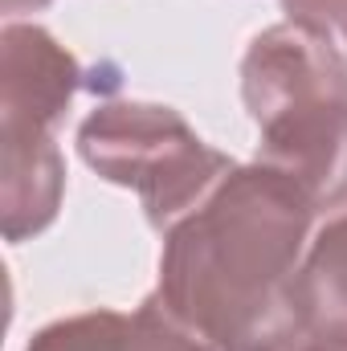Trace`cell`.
Returning <instances> with one entry per match:
<instances>
[{
	"instance_id": "cell-1",
	"label": "cell",
	"mask_w": 347,
	"mask_h": 351,
	"mask_svg": "<svg viewBox=\"0 0 347 351\" xmlns=\"http://www.w3.org/2000/svg\"><path fill=\"white\" fill-rule=\"evenodd\" d=\"M319 200L270 164H237L164 233L156 294L221 351H270L302 327L298 269Z\"/></svg>"
},
{
	"instance_id": "cell-2",
	"label": "cell",
	"mask_w": 347,
	"mask_h": 351,
	"mask_svg": "<svg viewBox=\"0 0 347 351\" xmlns=\"http://www.w3.org/2000/svg\"><path fill=\"white\" fill-rule=\"evenodd\" d=\"M241 102L258 127V164L298 180L319 204L347 192V58L331 33L282 21L241 58Z\"/></svg>"
},
{
	"instance_id": "cell-3",
	"label": "cell",
	"mask_w": 347,
	"mask_h": 351,
	"mask_svg": "<svg viewBox=\"0 0 347 351\" xmlns=\"http://www.w3.org/2000/svg\"><path fill=\"white\" fill-rule=\"evenodd\" d=\"M78 152L106 184L131 188L147 225L160 233L237 168L225 152L208 147L180 110L135 98L98 102L78 127Z\"/></svg>"
},
{
	"instance_id": "cell-4",
	"label": "cell",
	"mask_w": 347,
	"mask_h": 351,
	"mask_svg": "<svg viewBox=\"0 0 347 351\" xmlns=\"http://www.w3.org/2000/svg\"><path fill=\"white\" fill-rule=\"evenodd\" d=\"M82 86L78 58L41 25L8 21L0 33V123L58 131Z\"/></svg>"
},
{
	"instance_id": "cell-5",
	"label": "cell",
	"mask_w": 347,
	"mask_h": 351,
	"mask_svg": "<svg viewBox=\"0 0 347 351\" xmlns=\"http://www.w3.org/2000/svg\"><path fill=\"white\" fill-rule=\"evenodd\" d=\"M25 351H221L180 323L152 290L131 315L98 306L45 323Z\"/></svg>"
},
{
	"instance_id": "cell-6",
	"label": "cell",
	"mask_w": 347,
	"mask_h": 351,
	"mask_svg": "<svg viewBox=\"0 0 347 351\" xmlns=\"http://www.w3.org/2000/svg\"><path fill=\"white\" fill-rule=\"evenodd\" d=\"M0 152H4V180H0V225L4 237L29 241L58 221L66 196V160L58 152L53 131L0 123Z\"/></svg>"
},
{
	"instance_id": "cell-7",
	"label": "cell",
	"mask_w": 347,
	"mask_h": 351,
	"mask_svg": "<svg viewBox=\"0 0 347 351\" xmlns=\"http://www.w3.org/2000/svg\"><path fill=\"white\" fill-rule=\"evenodd\" d=\"M302 327H347V192L319 208L302 269H298Z\"/></svg>"
},
{
	"instance_id": "cell-8",
	"label": "cell",
	"mask_w": 347,
	"mask_h": 351,
	"mask_svg": "<svg viewBox=\"0 0 347 351\" xmlns=\"http://www.w3.org/2000/svg\"><path fill=\"white\" fill-rule=\"evenodd\" d=\"M286 21L315 25L323 33H347V0H282Z\"/></svg>"
},
{
	"instance_id": "cell-9",
	"label": "cell",
	"mask_w": 347,
	"mask_h": 351,
	"mask_svg": "<svg viewBox=\"0 0 347 351\" xmlns=\"http://www.w3.org/2000/svg\"><path fill=\"white\" fill-rule=\"evenodd\" d=\"M270 351H347V327H298Z\"/></svg>"
},
{
	"instance_id": "cell-10",
	"label": "cell",
	"mask_w": 347,
	"mask_h": 351,
	"mask_svg": "<svg viewBox=\"0 0 347 351\" xmlns=\"http://www.w3.org/2000/svg\"><path fill=\"white\" fill-rule=\"evenodd\" d=\"M45 4H53V0H4V12H8V16H21V12H41Z\"/></svg>"
},
{
	"instance_id": "cell-11",
	"label": "cell",
	"mask_w": 347,
	"mask_h": 351,
	"mask_svg": "<svg viewBox=\"0 0 347 351\" xmlns=\"http://www.w3.org/2000/svg\"><path fill=\"white\" fill-rule=\"evenodd\" d=\"M344 41H347V33H344Z\"/></svg>"
}]
</instances>
